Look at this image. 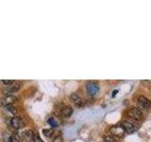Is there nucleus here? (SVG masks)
<instances>
[{"label":"nucleus","mask_w":151,"mask_h":142,"mask_svg":"<svg viewBox=\"0 0 151 142\" xmlns=\"http://www.w3.org/2000/svg\"><path fill=\"white\" fill-rule=\"evenodd\" d=\"M13 83H14V80H2V83L6 84L7 86H9V85L12 84Z\"/></svg>","instance_id":"obj_15"},{"label":"nucleus","mask_w":151,"mask_h":142,"mask_svg":"<svg viewBox=\"0 0 151 142\" xmlns=\"http://www.w3.org/2000/svg\"><path fill=\"white\" fill-rule=\"evenodd\" d=\"M47 122H48L52 127H57V126H58V122L56 121V120H55L54 117H49L48 120H47Z\"/></svg>","instance_id":"obj_14"},{"label":"nucleus","mask_w":151,"mask_h":142,"mask_svg":"<svg viewBox=\"0 0 151 142\" xmlns=\"http://www.w3.org/2000/svg\"><path fill=\"white\" fill-rule=\"evenodd\" d=\"M104 139H105V142H117L116 137H114L112 135H106L104 136Z\"/></svg>","instance_id":"obj_11"},{"label":"nucleus","mask_w":151,"mask_h":142,"mask_svg":"<svg viewBox=\"0 0 151 142\" xmlns=\"http://www.w3.org/2000/svg\"><path fill=\"white\" fill-rule=\"evenodd\" d=\"M127 117H129V120L139 122L143 120V113L138 108H131L127 111Z\"/></svg>","instance_id":"obj_1"},{"label":"nucleus","mask_w":151,"mask_h":142,"mask_svg":"<svg viewBox=\"0 0 151 142\" xmlns=\"http://www.w3.org/2000/svg\"><path fill=\"white\" fill-rule=\"evenodd\" d=\"M117 92H118V91H117V90H114V91H113V93H112V96H113V97H114V96H115V94H116Z\"/></svg>","instance_id":"obj_17"},{"label":"nucleus","mask_w":151,"mask_h":142,"mask_svg":"<svg viewBox=\"0 0 151 142\" xmlns=\"http://www.w3.org/2000/svg\"><path fill=\"white\" fill-rule=\"evenodd\" d=\"M121 126L124 128L125 132L129 133V134H132V133H134L135 131L138 130V128H139L138 124H134V123H131L127 120L123 122Z\"/></svg>","instance_id":"obj_2"},{"label":"nucleus","mask_w":151,"mask_h":142,"mask_svg":"<svg viewBox=\"0 0 151 142\" xmlns=\"http://www.w3.org/2000/svg\"><path fill=\"white\" fill-rule=\"evenodd\" d=\"M34 142H42V138L39 135H36L35 137H34Z\"/></svg>","instance_id":"obj_16"},{"label":"nucleus","mask_w":151,"mask_h":142,"mask_svg":"<svg viewBox=\"0 0 151 142\" xmlns=\"http://www.w3.org/2000/svg\"><path fill=\"white\" fill-rule=\"evenodd\" d=\"M6 107L8 109V111L11 112L12 114H13V115H16V114H17V108L15 106H13V105H8Z\"/></svg>","instance_id":"obj_13"},{"label":"nucleus","mask_w":151,"mask_h":142,"mask_svg":"<svg viewBox=\"0 0 151 142\" xmlns=\"http://www.w3.org/2000/svg\"><path fill=\"white\" fill-rule=\"evenodd\" d=\"M125 130L121 125H114L111 127V135H112L114 137H122L125 135Z\"/></svg>","instance_id":"obj_3"},{"label":"nucleus","mask_w":151,"mask_h":142,"mask_svg":"<svg viewBox=\"0 0 151 142\" xmlns=\"http://www.w3.org/2000/svg\"><path fill=\"white\" fill-rule=\"evenodd\" d=\"M42 133H44V135H45V136H47V137H50V136H52L54 135V131L52 130V129H44L42 130Z\"/></svg>","instance_id":"obj_12"},{"label":"nucleus","mask_w":151,"mask_h":142,"mask_svg":"<svg viewBox=\"0 0 151 142\" xmlns=\"http://www.w3.org/2000/svg\"><path fill=\"white\" fill-rule=\"evenodd\" d=\"M20 137L21 140L26 141V142H34V133L31 130H26L22 132L20 134Z\"/></svg>","instance_id":"obj_4"},{"label":"nucleus","mask_w":151,"mask_h":142,"mask_svg":"<svg viewBox=\"0 0 151 142\" xmlns=\"http://www.w3.org/2000/svg\"><path fill=\"white\" fill-rule=\"evenodd\" d=\"M16 99H17L14 96H12V95H7V96H5L3 99H0V103H1L2 105H5V106L12 105V103L15 102Z\"/></svg>","instance_id":"obj_6"},{"label":"nucleus","mask_w":151,"mask_h":142,"mask_svg":"<svg viewBox=\"0 0 151 142\" xmlns=\"http://www.w3.org/2000/svg\"><path fill=\"white\" fill-rule=\"evenodd\" d=\"M86 90H87V93L90 95V96H94V95L98 93L99 86H98L97 83L91 82V83H88L86 84Z\"/></svg>","instance_id":"obj_5"},{"label":"nucleus","mask_w":151,"mask_h":142,"mask_svg":"<svg viewBox=\"0 0 151 142\" xmlns=\"http://www.w3.org/2000/svg\"><path fill=\"white\" fill-rule=\"evenodd\" d=\"M150 101L148 99H146L143 96L138 98V107L139 109H147L150 106Z\"/></svg>","instance_id":"obj_8"},{"label":"nucleus","mask_w":151,"mask_h":142,"mask_svg":"<svg viewBox=\"0 0 151 142\" xmlns=\"http://www.w3.org/2000/svg\"><path fill=\"white\" fill-rule=\"evenodd\" d=\"M11 125L14 128V129L18 130V129H21V128L24 126V122L20 117L15 116L11 120Z\"/></svg>","instance_id":"obj_7"},{"label":"nucleus","mask_w":151,"mask_h":142,"mask_svg":"<svg viewBox=\"0 0 151 142\" xmlns=\"http://www.w3.org/2000/svg\"><path fill=\"white\" fill-rule=\"evenodd\" d=\"M21 85H22V83L20 82H14L12 84L9 85V86L6 87V91L9 93H15L20 90Z\"/></svg>","instance_id":"obj_9"},{"label":"nucleus","mask_w":151,"mask_h":142,"mask_svg":"<svg viewBox=\"0 0 151 142\" xmlns=\"http://www.w3.org/2000/svg\"><path fill=\"white\" fill-rule=\"evenodd\" d=\"M73 114V108L70 106H65L63 111H61V115L63 117H69Z\"/></svg>","instance_id":"obj_10"}]
</instances>
